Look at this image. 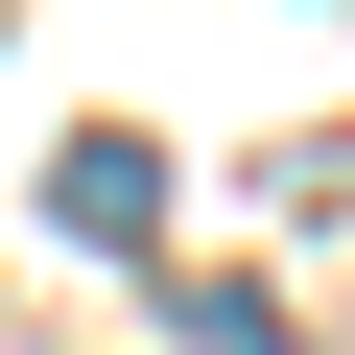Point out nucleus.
Instances as JSON below:
<instances>
[{
	"instance_id": "obj_1",
	"label": "nucleus",
	"mask_w": 355,
	"mask_h": 355,
	"mask_svg": "<svg viewBox=\"0 0 355 355\" xmlns=\"http://www.w3.org/2000/svg\"><path fill=\"white\" fill-rule=\"evenodd\" d=\"M48 214H71V237H119V261H142V237H166V142H119V119H95V142H71V166H48Z\"/></svg>"
}]
</instances>
